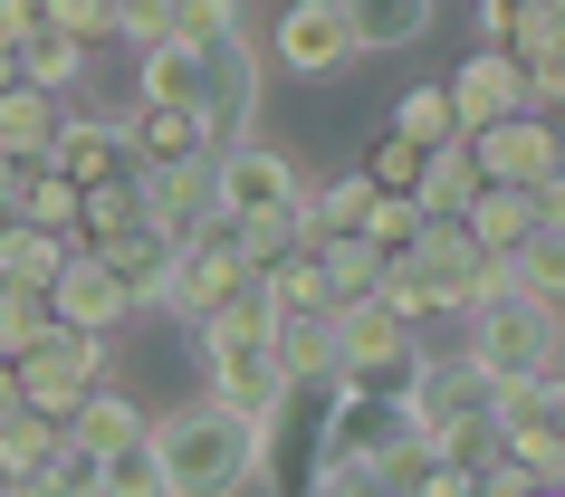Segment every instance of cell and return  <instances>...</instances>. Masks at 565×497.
<instances>
[{"label":"cell","instance_id":"obj_1","mask_svg":"<svg viewBox=\"0 0 565 497\" xmlns=\"http://www.w3.org/2000/svg\"><path fill=\"white\" fill-rule=\"evenodd\" d=\"M145 440H153L163 497H239L259 478V431L231 421L221 402H182L173 421H145Z\"/></svg>","mask_w":565,"mask_h":497},{"label":"cell","instance_id":"obj_2","mask_svg":"<svg viewBox=\"0 0 565 497\" xmlns=\"http://www.w3.org/2000/svg\"><path fill=\"white\" fill-rule=\"evenodd\" d=\"M307 192H317V182H307L278 144H259V134H249V144H231V153H211V202H221V220H231V230L298 220Z\"/></svg>","mask_w":565,"mask_h":497},{"label":"cell","instance_id":"obj_3","mask_svg":"<svg viewBox=\"0 0 565 497\" xmlns=\"http://www.w3.org/2000/svg\"><path fill=\"white\" fill-rule=\"evenodd\" d=\"M249 116H259V58H249V39L231 20L221 39L192 48V125H202L211 153H231V144H249Z\"/></svg>","mask_w":565,"mask_h":497},{"label":"cell","instance_id":"obj_4","mask_svg":"<svg viewBox=\"0 0 565 497\" xmlns=\"http://www.w3.org/2000/svg\"><path fill=\"white\" fill-rule=\"evenodd\" d=\"M470 374L479 382H546L556 374V316L546 306H518V296H489L470 306Z\"/></svg>","mask_w":565,"mask_h":497},{"label":"cell","instance_id":"obj_5","mask_svg":"<svg viewBox=\"0 0 565 497\" xmlns=\"http://www.w3.org/2000/svg\"><path fill=\"white\" fill-rule=\"evenodd\" d=\"M10 392H20V411H39V421H58V431H67V411L87 402V392H106V345L49 325V335L10 364Z\"/></svg>","mask_w":565,"mask_h":497},{"label":"cell","instance_id":"obj_6","mask_svg":"<svg viewBox=\"0 0 565 497\" xmlns=\"http://www.w3.org/2000/svg\"><path fill=\"white\" fill-rule=\"evenodd\" d=\"M489 440H499V460H518L536 488H556V460H565V392L556 374L546 382H508L499 402H489Z\"/></svg>","mask_w":565,"mask_h":497},{"label":"cell","instance_id":"obj_7","mask_svg":"<svg viewBox=\"0 0 565 497\" xmlns=\"http://www.w3.org/2000/svg\"><path fill=\"white\" fill-rule=\"evenodd\" d=\"M239 288H259V278L239 268V249H231V230H221V220H211L202 239H173V268H163V306H173V316L211 325Z\"/></svg>","mask_w":565,"mask_h":497},{"label":"cell","instance_id":"obj_8","mask_svg":"<svg viewBox=\"0 0 565 497\" xmlns=\"http://www.w3.org/2000/svg\"><path fill=\"white\" fill-rule=\"evenodd\" d=\"M470 173H479V192H546L556 182V125L546 116H508V125H489V134H470Z\"/></svg>","mask_w":565,"mask_h":497},{"label":"cell","instance_id":"obj_9","mask_svg":"<svg viewBox=\"0 0 565 497\" xmlns=\"http://www.w3.org/2000/svg\"><path fill=\"white\" fill-rule=\"evenodd\" d=\"M556 210H565V173L546 182V192H470V210H460V239H470L479 259L499 268L508 249H527V239L556 230Z\"/></svg>","mask_w":565,"mask_h":497},{"label":"cell","instance_id":"obj_10","mask_svg":"<svg viewBox=\"0 0 565 497\" xmlns=\"http://www.w3.org/2000/svg\"><path fill=\"white\" fill-rule=\"evenodd\" d=\"M355 0H298L288 20H278V67H298V77H327V67H355Z\"/></svg>","mask_w":565,"mask_h":497},{"label":"cell","instance_id":"obj_11","mask_svg":"<svg viewBox=\"0 0 565 497\" xmlns=\"http://www.w3.org/2000/svg\"><path fill=\"white\" fill-rule=\"evenodd\" d=\"M450 134L470 144V134H489V125L527 116V87H518V67L499 58V48H479V58H460V77H450Z\"/></svg>","mask_w":565,"mask_h":497},{"label":"cell","instance_id":"obj_12","mask_svg":"<svg viewBox=\"0 0 565 497\" xmlns=\"http://www.w3.org/2000/svg\"><path fill=\"white\" fill-rule=\"evenodd\" d=\"M403 268L422 278V296H431V306H460V316H470V306H489V259H479L460 230H422L413 249H403Z\"/></svg>","mask_w":565,"mask_h":497},{"label":"cell","instance_id":"obj_13","mask_svg":"<svg viewBox=\"0 0 565 497\" xmlns=\"http://www.w3.org/2000/svg\"><path fill=\"white\" fill-rule=\"evenodd\" d=\"M39 306H49V325H58V335H87V345H106V335L135 316V306H125V288H116L96 259H67V268H58V288L39 296Z\"/></svg>","mask_w":565,"mask_h":497},{"label":"cell","instance_id":"obj_14","mask_svg":"<svg viewBox=\"0 0 565 497\" xmlns=\"http://www.w3.org/2000/svg\"><path fill=\"white\" fill-rule=\"evenodd\" d=\"M77 259H96L106 278L125 288V306H163V268H173V239L153 230V220H135V230L96 239V249H77Z\"/></svg>","mask_w":565,"mask_h":497},{"label":"cell","instance_id":"obj_15","mask_svg":"<svg viewBox=\"0 0 565 497\" xmlns=\"http://www.w3.org/2000/svg\"><path fill=\"white\" fill-rule=\"evenodd\" d=\"M145 220L163 239H202L221 220V202H211V153L202 163H173V173H145Z\"/></svg>","mask_w":565,"mask_h":497},{"label":"cell","instance_id":"obj_16","mask_svg":"<svg viewBox=\"0 0 565 497\" xmlns=\"http://www.w3.org/2000/svg\"><path fill=\"white\" fill-rule=\"evenodd\" d=\"M268 335H278V306H268V288H239L221 316L202 325V354L211 374H239V364H268Z\"/></svg>","mask_w":565,"mask_h":497},{"label":"cell","instance_id":"obj_17","mask_svg":"<svg viewBox=\"0 0 565 497\" xmlns=\"http://www.w3.org/2000/svg\"><path fill=\"white\" fill-rule=\"evenodd\" d=\"M489 296H518V306H546L556 316V296H565V239H527V249H508L499 268H489Z\"/></svg>","mask_w":565,"mask_h":497},{"label":"cell","instance_id":"obj_18","mask_svg":"<svg viewBox=\"0 0 565 497\" xmlns=\"http://www.w3.org/2000/svg\"><path fill=\"white\" fill-rule=\"evenodd\" d=\"M268 364H278L288 392H307V382H327V392H335V335H327V316H278Z\"/></svg>","mask_w":565,"mask_h":497},{"label":"cell","instance_id":"obj_19","mask_svg":"<svg viewBox=\"0 0 565 497\" xmlns=\"http://www.w3.org/2000/svg\"><path fill=\"white\" fill-rule=\"evenodd\" d=\"M67 259H77L67 239H49V230H20V220H0V288H10V296H49Z\"/></svg>","mask_w":565,"mask_h":497},{"label":"cell","instance_id":"obj_20","mask_svg":"<svg viewBox=\"0 0 565 497\" xmlns=\"http://www.w3.org/2000/svg\"><path fill=\"white\" fill-rule=\"evenodd\" d=\"M58 125H67L58 96H39V87H0V163H39V153L58 144Z\"/></svg>","mask_w":565,"mask_h":497},{"label":"cell","instance_id":"obj_21","mask_svg":"<svg viewBox=\"0 0 565 497\" xmlns=\"http://www.w3.org/2000/svg\"><path fill=\"white\" fill-rule=\"evenodd\" d=\"M125 440H145V411L125 402V392H87V402L67 411V450H77V460H106Z\"/></svg>","mask_w":565,"mask_h":497},{"label":"cell","instance_id":"obj_22","mask_svg":"<svg viewBox=\"0 0 565 497\" xmlns=\"http://www.w3.org/2000/svg\"><path fill=\"white\" fill-rule=\"evenodd\" d=\"M77 77H87V48H77L49 10H39V39L20 48V87H39V96H58V106H67V87H77Z\"/></svg>","mask_w":565,"mask_h":497},{"label":"cell","instance_id":"obj_23","mask_svg":"<svg viewBox=\"0 0 565 497\" xmlns=\"http://www.w3.org/2000/svg\"><path fill=\"white\" fill-rule=\"evenodd\" d=\"M470 192H479L470 153H460V144H441V153H431V173H422V192H413L422 230H460V210H470Z\"/></svg>","mask_w":565,"mask_h":497},{"label":"cell","instance_id":"obj_24","mask_svg":"<svg viewBox=\"0 0 565 497\" xmlns=\"http://www.w3.org/2000/svg\"><path fill=\"white\" fill-rule=\"evenodd\" d=\"M422 173H431V153H422V144H403V134H374V153L355 163V182L374 192V202H413V192H422Z\"/></svg>","mask_w":565,"mask_h":497},{"label":"cell","instance_id":"obj_25","mask_svg":"<svg viewBox=\"0 0 565 497\" xmlns=\"http://www.w3.org/2000/svg\"><path fill=\"white\" fill-rule=\"evenodd\" d=\"M58 450H67V431H58V421H39V411H10V421H0V468H10V488H30Z\"/></svg>","mask_w":565,"mask_h":497},{"label":"cell","instance_id":"obj_26","mask_svg":"<svg viewBox=\"0 0 565 497\" xmlns=\"http://www.w3.org/2000/svg\"><path fill=\"white\" fill-rule=\"evenodd\" d=\"M87 497H163V478H153V440H125V450H106L87 478Z\"/></svg>","mask_w":565,"mask_h":497},{"label":"cell","instance_id":"obj_27","mask_svg":"<svg viewBox=\"0 0 565 497\" xmlns=\"http://www.w3.org/2000/svg\"><path fill=\"white\" fill-rule=\"evenodd\" d=\"M431 30V0H364L355 10V48H403Z\"/></svg>","mask_w":565,"mask_h":497},{"label":"cell","instance_id":"obj_28","mask_svg":"<svg viewBox=\"0 0 565 497\" xmlns=\"http://www.w3.org/2000/svg\"><path fill=\"white\" fill-rule=\"evenodd\" d=\"M384 134H403V144H422V153L460 144V134H450V96H441V87H413L403 106H393V125H384Z\"/></svg>","mask_w":565,"mask_h":497},{"label":"cell","instance_id":"obj_29","mask_svg":"<svg viewBox=\"0 0 565 497\" xmlns=\"http://www.w3.org/2000/svg\"><path fill=\"white\" fill-rule=\"evenodd\" d=\"M39 335H49V306H39V296H10V288H0V364H20Z\"/></svg>","mask_w":565,"mask_h":497},{"label":"cell","instance_id":"obj_30","mask_svg":"<svg viewBox=\"0 0 565 497\" xmlns=\"http://www.w3.org/2000/svg\"><path fill=\"white\" fill-rule=\"evenodd\" d=\"M317 497H393V488L374 478V468H327V478H317Z\"/></svg>","mask_w":565,"mask_h":497},{"label":"cell","instance_id":"obj_31","mask_svg":"<svg viewBox=\"0 0 565 497\" xmlns=\"http://www.w3.org/2000/svg\"><path fill=\"white\" fill-rule=\"evenodd\" d=\"M10 411H20V392H10V364H0V421H10Z\"/></svg>","mask_w":565,"mask_h":497},{"label":"cell","instance_id":"obj_32","mask_svg":"<svg viewBox=\"0 0 565 497\" xmlns=\"http://www.w3.org/2000/svg\"><path fill=\"white\" fill-rule=\"evenodd\" d=\"M10 497H49V488H10Z\"/></svg>","mask_w":565,"mask_h":497},{"label":"cell","instance_id":"obj_33","mask_svg":"<svg viewBox=\"0 0 565 497\" xmlns=\"http://www.w3.org/2000/svg\"><path fill=\"white\" fill-rule=\"evenodd\" d=\"M536 497H556V488H536Z\"/></svg>","mask_w":565,"mask_h":497}]
</instances>
